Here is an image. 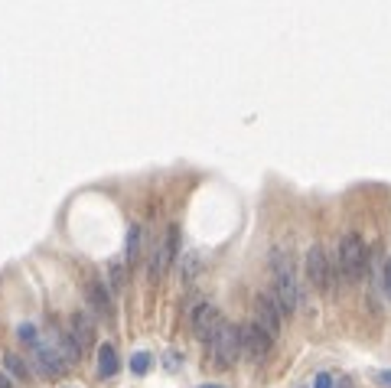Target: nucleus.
I'll use <instances>...</instances> for the list:
<instances>
[{
  "mask_svg": "<svg viewBox=\"0 0 391 388\" xmlns=\"http://www.w3.org/2000/svg\"><path fill=\"white\" fill-rule=\"evenodd\" d=\"M271 271H274V297H277V303H281L284 317H291L300 307V288H297V278H293L291 255H287L284 248L271 251Z\"/></svg>",
  "mask_w": 391,
  "mask_h": 388,
  "instance_id": "1",
  "label": "nucleus"
},
{
  "mask_svg": "<svg viewBox=\"0 0 391 388\" xmlns=\"http://www.w3.org/2000/svg\"><path fill=\"white\" fill-rule=\"evenodd\" d=\"M365 264H368V255H365V241H362L359 232H345L336 245V268L345 280H359L365 274Z\"/></svg>",
  "mask_w": 391,
  "mask_h": 388,
  "instance_id": "2",
  "label": "nucleus"
},
{
  "mask_svg": "<svg viewBox=\"0 0 391 388\" xmlns=\"http://www.w3.org/2000/svg\"><path fill=\"white\" fill-rule=\"evenodd\" d=\"M209 350H212L215 369H231V365H235V359L241 356V326L222 320V326L215 330L212 342H209Z\"/></svg>",
  "mask_w": 391,
  "mask_h": 388,
  "instance_id": "3",
  "label": "nucleus"
},
{
  "mask_svg": "<svg viewBox=\"0 0 391 388\" xmlns=\"http://www.w3.org/2000/svg\"><path fill=\"white\" fill-rule=\"evenodd\" d=\"M179 255V229L177 226H167V235H163L160 241H154V251H150V268H147V278L160 280L163 274L170 271V264H173V258Z\"/></svg>",
  "mask_w": 391,
  "mask_h": 388,
  "instance_id": "4",
  "label": "nucleus"
},
{
  "mask_svg": "<svg viewBox=\"0 0 391 388\" xmlns=\"http://www.w3.org/2000/svg\"><path fill=\"white\" fill-rule=\"evenodd\" d=\"M66 359H62L59 346H56V340L49 336V340H39L36 346H33V369H36L43 379H56V375L66 372Z\"/></svg>",
  "mask_w": 391,
  "mask_h": 388,
  "instance_id": "5",
  "label": "nucleus"
},
{
  "mask_svg": "<svg viewBox=\"0 0 391 388\" xmlns=\"http://www.w3.org/2000/svg\"><path fill=\"white\" fill-rule=\"evenodd\" d=\"M254 323H258L261 330L271 336V340H277V333H281V323H284V310H281V303H277L274 290H264V294H258V300H254Z\"/></svg>",
  "mask_w": 391,
  "mask_h": 388,
  "instance_id": "6",
  "label": "nucleus"
},
{
  "mask_svg": "<svg viewBox=\"0 0 391 388\" xmlns=\"http://www.w3.org/2000/svg\"><path fill=\"white\" fill-rule=\"evenodd\" d=\"M222 326V313H219V307L215 303H199L196 310H192V336L199 342H212L215 330Z\"/></svg>",
  "mask_w": 391,
  "mask_h": 388,
  "instance_id": "7",
  "label": "nucleus"
},
{
  "mask_svg": "<svg viewBox=\"0 0 391 388\" xmlns=\"http://www.w3.org/2000/svg\"><path fill=\"white\" fill-rule=\"evenodd\" d=\"M271 336L261 330L258 323H241V356H248L251 362H261V359L268 356V350H271Z\"/></svg>",
  "mask_w": 391,
  "mask_h": 388,
  "instance_id": "8",
  "label": "nucleus"
},
{
  "mask_svg": "<svg viewBox=\"0 0 391 388\" xmlns=\"http://www.w3.org/2000/svg\"><path fill=\"white\" fill-rule=\"evenodd\" d=\"M307 280L313 284L316 290H326L330 288V255L320 248V245H313V248L307 251Z\"/></svg>",
  "mask_w": 391,
  "mask_h": 388,
  "instance_id": "9",
  "label": "nucleus"
},
{
  "mask_svg": "<svg viewBox=\"0 0 391 388\" xmlns=\"http://www.w3.org/2000/svg\"><path fill=\"white\" fill-rule=\"evenodd\" d=\"M85 297H88V307H92L98 317H111V290L105 288V280L92 278L88 284H85Z\"/></svg>",
  "mask_w": 391,
  "mask_h": 388,
  "instance_id": "10",
  "label": "nucleus"
},
{
  "mask_svg": "<svg viewBox=\"0 0 391 388\" xmlns=\"http://www.w3.org/2000/svg\"><path fill=\"white\" fill-rule=\"evenodd\" d=\"M69 333H72V340H75L78 346H82V352H85L95 342V320L88 317L85 310L72 313V317H69Z\"/></svg>",
  "mask_w": 391,
  "mask_h": 388,
  "instance_id": "11",
  "label": "nucleus"
},
{
  "mask_svg": "<svg viewBox=\"0 0 391 388\" xmlns=\"http://www.w3.org/2000/svg\"><path fill=\"white\" fill-rule=\"evenodd\" d=\"M140 245H144V229L134 222V226L127 229V241H124V258H127V264L140 261Z\"/></svg>",
  "mask_w": 391,
  "mask_h": 388,
  "instance_id": "12",
  "label": "nucleus"
},
{
  "mask_svg": "<svg viewBox=\"0 0 391 388\" xmlns=\"http://www.w3.org/2000/svg\"><path fill=\"white\" fill-rule=\"evenodd\" d=\"M98 372L105 375V379H111V375L118 372V350L111 342H101L98 346Z\"/></svg>",
  "mask_w": 391,
  "mask_h": 388,
  "instance_id": "13",
  "label": "nucleus"
},
{
  "mask_svg": "<svg viewBox=\"0 0 391 388\" xmlns=\"http://www.w3.org/2000/svg\"><path fill=\"white\" fill-rule=\"evenodd\" d=\"M56 346H59V352H62V359H66V362H78V359H82V346L72 340L69 330L56 336Z\"/></svg>",
  "mask_w": 391,
  "mask_h": 388,
  "instance_id": "14",
  "label": "nucleus"
},
{
  "mask_svg": "<svg viewBox=\"0 0 391 388\" xmlns=\"http://www.w3.org/2000/svg\"><path fill=\"white\" fill-rule=\"evenodd\" d=\"M4 369H7L14 379H26V375H30V365L24 362V356H16V352H7V356H4Z\"/></svg>",
  "mask_w": 391,
  "mask_h": 388,
  "instance_id": "15",
  "label": "nucleus"
},
{
  "mask_svg": "<svg viewBox=\"0 0 391 388\" xmlns=\"http://www.w3.org/2000/svg\"><path fill=\"white\" fill-rule=\"evenodd\" d=\"M16 340H20V342H26V346H30V350H33V346H36V342L43 340V336L36 333V326H33V323H20V326H16Z\"/></svg>",
  "mask_w": 391,
  "mask_h": 388,
  "instance_id": "16",
  "label": "nucleus"
},
{
  "mask_svg": "<svg viewBox=\"0 0 391 388\" xmlns=\"http://www.w3.org/2000/svg\"><path fill=\"white\" fill-rule=\"evenodd\" d=\"M108 288H111V290H121L124 288V268L118 261L108 264Z\"/></svg>",
  "mask_w": 391,
  "mask_h": 388,
  "instance_id": "17",
  "label": "nucleus"
},
{
  "mask_svg": "<svg viewBox=\"0 0 391 388\" xmlns=\"http://www.w3.org/2000/svg\"><path fill=\"white\" fill-rule=\"evenodd\" d=\"M186 268H183V280H192L196 278V271H199V255L196 251H189V255H183Z\"/></svg>",
  "mask_w": 391,
  "mask_h": 388,
  "instance_id": "18",
  "label": "nucleus"
},
{
  "mask_svg": "<svg viewBox=\"0 0 391 388\" xmlns=\"http://www.w3.org/2000/svg\"><path fill=\"white\" fill-rule=\"evenodd\" d=\"M130 369L137 375H144L147 369H150V356H147V352H134V356H130Z\"/></svg>",
  "mask_w": 391,
  "mask_h": 388,
  "instance_id": "19",
  "label": "nucleus"
},
{
  "mask_svg": "<svg viewBox=\"0 0 391 388\" xmlns=\"http://www.w3.org/2000/svg\"><path fill=\"white\" fill-rule=\"evenodd\" d=\"M313 388H333V375L330 372H320L313 379Z\"/></svg>",
  "mask_w": 391,
  "mask_h": 388,
  "instance_id": "20",
  "label": "nucleus"
},
{
  "mask_svg": "<svg viewBox=\"0 0 391 388\" xmlns=\"http://www.w3.org/2000/svg\"><path fill=\"white\" fill-rule=\"evenodd\" d=\"M375 379L382 382L385 388H391V369H385V372H375Z\"/></svg>",
  "mask_w": 391,
  "mask_h": 388,
  "instance_id": "21",
  "label": "nucleus"
},
{
  "mask_svg": "<svg viewBox=\"0 0 391 388\" xmlns=\"http://www.w3.org/2000/svg\"><path fill=\"white\" fill-rule=\"evenodd\" d=\"M385 290H388V294H391V261L385 264Z\"/></svg>",
  "mask_w": 391,
  "mask_h": 388,
  "instance_id": "22",
  "label": "nucleus"
},
{
  "mask_svg": "<svg viewBox=\"0 0 391 388\" xmlns=\"http://www.w3.org/2000/svg\"><path fill=\"white\" fill-rule=\"evenodd\" d=\"M0 388H14V379L7 372H0Z\"/></svg>",
  "mask_w": 391,
  "mask_h": 388,
  "instance_id": "23",
  "label": "nucleus"
},
{
  "mask_svg": "<svg viewBox=\"0 0 391 388\" xmlns=\"http://www.w3.org/2000/svg\"><path fill=\"white\" fill-rule=\"evenodd\" d=\"M202 388H222V385H202Z\"/></svg>",
  "mask_w": 391,
  "mask_h": 388,
  "instance_id": "24",
  "label": "nucleus"
}]
</instances>
